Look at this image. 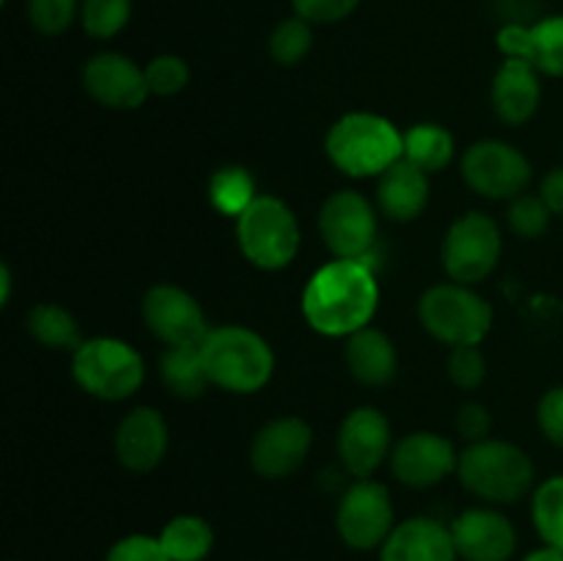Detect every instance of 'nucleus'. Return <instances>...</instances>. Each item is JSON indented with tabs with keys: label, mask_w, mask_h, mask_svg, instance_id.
<instances>
[{
	"label": "nucleus",
	"mask_w": 563,
	"mask_h": 561,
	"mask_svg": "<svg viewBox=\"0 0 563 561\" xmlns=\"http://www.w3.org/2000/svg\"><path fill=\"white\" fill-rule=\"evenodd\" d=\"M300 306L308 328L328 339H350L357 330L368 328L379 308V284L372 262H328L311 275Z\"/></svg>",
	"instance_id": "1"
},
{
	"label": "nucleus",
	"mask_w": 563,
	"mask_h": 561,
	"mask_svg": "<svg viewBox=\"0 0 563 561\" xmlns=\"http://www.w3.org/2000/svg\"><path fill=\"white\" fill-rule=\"evenodd\" d=\"M324 152L341 174L352 179H368L388 170L405 157V132L385 116L355 110L344 113L324 138Z\"/></svg>",
	"instance_id": "2"
},
{
	"label": "nucleus",
	"mask_w": 563,
	"mask_h": 561,
	"mask_svg": "<svg viewBox=\"0 0 563 561\" xmlns=\"http://www.w3.org/2000/svg\"><path fill=\"white\" fill-rule=\"evenodd\" d=\"M209 383L229 394H256L273 380L275 352L264 336L245 324H220L201 344Z\"/></svg>",
	"instance_id": "3"
},
{
	"label": "nucleus",
	"mask_w": 563,
	"mask_h": 561,
	"mask_svg": "<svg viewBox=\"0 0 563 561\" xmlns=\"http://www.w3.org/2000/svg\"><path fill=\"white\" fill-rule=\"evenodd\" d=\"M456 479L476 498L489 504H517L533 490L537 468L528 451L517 443L487 438L467 443L460 454Z\"/></svg>",
	"instance_id": "4"
},
{
	"label": "nucleus",
	"mask_w": 563,
	"mask_h": 561,
	"mask_svg": "<svg viewBox=\"0 0 563 561\" xmlns=\"http://www.w3.org/2000/svg\"><path fill=\"white\" fill-rule=\"evenodd\" d=\"M71 377L88 396L102 402H124L137 394L146 380L141 352L115 336H93L71 352Z\"/></svg>",
	"instance_id": "5"
},
{
	"label": "nucleus",
	"mask_w": 563,
	"mask_h": 561,
	"mask_svg": "<svg viewBox=\"0 0 563 561\" xmlns=\"http://www.w3.org/2000/svg\"><path fill=\"white\" fill-rule=\"evenodd\" d=\"M418 319L432 339L449 346L482 344L495 322L493 306L473 286L434 284L418 300Z\"/></svg>",
	"instance_id": "6"
},
{
	"label": "nucleus",
	"mask_w": 563,
	"mask_h": 561,
	"mask_svg": "<svg viewBox=\"0 0 563 561\" xmlns=\"http://www.w3.org/2000/svg\"><path fill=\"white\" fill-rule=\"evenodd\" d=\"M236 242L253 267L275 273L295 262L302 242L300 223L289 204L264 193L236 218Z\"/></svg>",
	"instance_id": "7"
},
{
	"label": "nucleus",
	"mask_w": 563,
	"mask_h": 561,
	"mask_svg": "<svg viewBox=\"0 0 563 561\" xmlns=\"http://www.w3.org/2000/svg\"><path fill=\"white\" fill-rule=\"evenodd\" d=\"M504 253L500 226L484 212H467L449 226L443 240V270L451 280L465 286L482 284L498 267Z\"/></svg>",
	"instance_id": "8"
},
{
	"label": "nucleus",
	"mask_w": 563,
	"mask_h": 561,
	"mask_svg": "<svg viewBox=\"0 0 563 561\" xmlns=\"http://www.w3.org/2000/svg\"><path fill=\"white\" fill-rule=\"evenodd\" d=\"M462 179L473 193L493 201H511L531 185L533 168L515 143L484 138L471 143L462 154Z\"/></svg>",
	"instance_id": "9"
},
{
	"label": "nucleus",
	"mask_w": 563,
	"mask_h": 561,
	"mask_svg": "<svg viewBox=\"0 0 563 561\" xmlns=\"http://www.w3.org/2000/svg\"><path fill=\"white\" fill-rule=\"evenodd\" d=\"M335 528L352 550H379L396 528L394 498L374 479H357L344 490L335 509Z\"/></svg>",
	"instance_id": "10"
},
{
	"label": "nucleus",
	"mask_w": 563,
	"mask_h": 561,
	"mask_svg": "<svg viewBox=\"0 0 563 561\" xmlns=\"http://www.w3.org/2000/svg\"><path fill=\"white\" fill-rule=\"evenodd\" d=\"M319 234L335 258L368 262L377 242L374 204L357 190H339L319 209Z\"/></svg>",
	"instance_id": "11"
},
{
	"label": "nucleus",
	"mask_w": 563,
	"mask_h": 561,
	"mask_svg": "<svg viewBox=\"0 0 563 561\" xmlns=\"http://www.w3.org/2000/svg\"><path fill=\"white\" fill-rule=\"evenodd\" d=\"M143 322L168 346H201L212 330L201 302L174 284H157L146 292Z\"/></svg>",
	"instance_id": "12"
},
{
	"label": "nucleus",
	"mask_w": 563,
	"mask_h": 561,
	"mask_svg": "<svg viewBox=\"0 0 563 561\" xmlns=\"http://www.w3.org/2000/svg\"><path fill=\"white\" fill-rule=\"evenodd\" d=\"M335 449H339V460L350 476L372 479V473L385 460H390V451H394L390 421L377 407H355L341 421Z\"/></svg>",
	"instance_id": "13"
},
{
	"label": "nucleus",
	"mask_w": 563,
	"mask_h": 561,
	"mask_svg": "<svg viewBox=\"0 0 563 561\" xmlns=\"http://www.w3.org/2000/svg\"><path fill=\"white\" fill-rule=\"evenodd\" d=\"M460 451L449 438L438 432H410L396 440L390 451V471L405 487L427 490L443 482L445 476L456 473Z\"/></svg>",
	"instance_id": "14"
},
{
	"label": "nucleus",
	"mask_w": 563,
	"mask_h": 561,
	"mask_svg": "<svg viewBox=\"0 0 563 561\" xmlns=\"http://www.w3.org/2000/svg\"><path fill=\"white\" fill-rule=\"evenodd\" d=\"M313 429L300 416H280L264 424L251 443V465L262 479H286L306 462Z\"/></svg>",
	"instance_id": "15"
},
{
	"label": "nucleus",
	"mask_w": 563,
	"mask_h": 561,
	"mask_svg": "<svg viewBox=\"0 0 563 561\" xmlns=\"http://www.w3.org/2000/svg\"><path fill=\"white\" fill-rule=\"evenodd\" d=\"M82 88L110 110H135L152 97L143 66L121 53L91 55L82 66Z\"/></svg>",
	"instance_id": "16"
},
{
	"label": "nucleus",
	"mask_w": 563,
	"mask_h": 561,
	"mask_svg": "<svg viewBox=\"0 0 563 561\" xmlns=\"http://www.w3.org/2000/svg\"><path fill=\"white\" fill-rule=\"evenodd\" d=\"M451 534L462 561H511L517 553L515 522L498 509H465L451 522Z\"/></svg>",
	"instance_id": "17"
},
{
	"label": "nucleus",
	"mask_w": 563,
	"mask_h": 561,
	"mask_svg": "<svg viewBox=\"0 0 563 561\" xmlns=\"http://www.w3.org/2000/svg\"><path fill=\"white\" fill-rule=\"evenodd\" d=\"M168 424L154 407H132L113 435L115 457L132 473L154 471L168 454Z\"/></svg>",
	"instance_id": "18"
},
{
	"label": "nucleus",
	"mask_w": 563,
	"mask_h": 561,
	"mask_svg": "<svg viewBox=\"0 0 563 561\" xmlns=\"http://www.w3.org/2000/svg\"><path fill=\"white\" fill-rule=\"evenodd\" d=\"M454 534L434 517H410L396 522L379 548V561H456Z\"/></svg>",
	"instance_id": "19"
},
{
	"label": "nucleus",
	"mask_w": 563,
	"mask_h": 561,
	"mask_svg": "<svg viewBox=\"0 0 563 561\" xmlns=\"http://www.w3.org/2000/svg\"><path fill=\"white\" fill-rule=\"evenodd\" d=\"M542 72L531 61L506 58L493 77V108L504 124L520 127L537 116L539 102H542Z\"/></svg>",
	"instance_id": "20"
},
{
	"label": "nucleus",
	"mask_w": 563,
	"mask_h": 561,
	"mask_svg": "<svg viewBox=\"0 0 563 561\" xmlns=\"http://www.w3.org/2000/svg\"><path fill=\"white\" fill-rule=\"evenodd\" d=\"M429 174L410 160H396L388 170L377 176V207L396 223H410L421 218L429 204Z\"/></svg>",
	"instance_id": "21"
},
{
	"label": "nucleus",
	"mask_w": 563,
	"mask_h": 561,
	"mask_svg": "<svg viewBox=\"0 0 563 561\" xmlns=\"http://www.w3.org/2000/svg\"><path fill=\"white\" fill-rule=\"evenodd\" d=\"M344 361L352 377L368 388H383L399 372V352L388 333L377 328H363L352 333L344 344Z\"/></svg>",
	"instance_id": "22"
},
{
	"label": "nucleus",
	"mask_w": 563,
	"mask_h": 561,
	"mask_svg": "<svg viewBox=\"0 0 563 561\" xmlns=\"http://www.w3.org/2000/svg\"><path fill=\"white\" fill-rule=\"evenodd\" d=\"M159 380L179 399H198L209 388L201 346H168L159 358Z\"/></svg>",
	"instance_id": "23"
},
{
	"label": "nucleus",
	"mask_w": 563,
	"mask_h": 561,
	"mask_svg": "<svg viewBox=\"0 0 563 561\" xmlns=\"http://www.w3.org/2000/svg\"><path fill=\"white\" fill-rule=\"evenodd\" d=\"M456 154L454 135L443 124L421 121L405 132V160L418 165L427 174H440L451 165Z\"/></svg>",
	"instance_id": "24"
},
{
	"label": "nucleus",
	"mask_w": 563,
	"mask_h": 561,
	"mask_svg": "<svg viewBox=\"0 0 563 561\" xmlns=\"http://www.w3.org/2000/svg\"><path fill=\"white\" fill-rule=\"evenodd\" d=\"M159 542L170 561H203L214 548V531L203 517L176 515L159 531Z\"/></svg>",
	"instance_id": "25"
},
{
	"label": "nucleus",
	"mask_w": 563,
	"mask_h": 561,
	"mask_svg": "<svg viewBox=\"0 0 563 561\" xmlns=\"http://www.w3.org/2000/svg\"><path fill=\"white\" fill-rule=\"evenodd\" d=\"M27 333L49 350H71L82 344L80 324L58 302H36L27 311Z\"/></svg>",
	"instance_id": "26"
},
{
	"label": "nucleus",
	"mask_w": 563,
	"mask_h": 561,
	"mask_svg": "<svg viewBox=\"0 0 563 561\" xmlns=\"http://www.w3.org/2000/svg\"><path fill=\"white\" fill-rule=\"evenodd\" d=\"M256 198V179L242 165H223L209 179V204L225 218L236 220Z\"/></svg>",
	"instance_id": "27"
},
{
	"label": "nucleus",
	"mask_w": 563,
	"mask_h": 561,
	"mask_svg": "<svg viewBox=\"0 0 563 561\" xmlns=\"http://www.w3.org/2000/svg\"><path fill=\"white\" fill-rule=\"evenodd\" d=\"M531 517L542 542L563 550V476H550L533 490Z\"/></svg>",
	"instance_id": "28"
},
{
	"label": "nucleus",
	"mask_w": 563,
	"mask_h": 561,
	"mask_svg": "<svg viewBox=\"0 0 563 561\" xmlns=\"http://www.w3.org/2000/svg\"><path fill=\"white\" fill-rule=\"evenodd\" d=\"M313 47V31L311 22H306L302 16H286L269 33L267 50L273 55L275 64L280 66H295L311 53Z\"/></svg>",
	"instance_id": "29"
},
{
	"label": "nucleus",
	"mask_w": 563,
	"mask_h": 561,
	"mask_svg": "<svg viewBox=\"0 0 563 561\" xmlns=\"http://www.w3.org/2000/svg\"><path fill=\"white\" fill-rule=\"evenodd\" d=\"M132 16V0H80V25L91 38L119 36Z\"/></svg>",
	"instance_id": "30"
},
{
	"label": "nucleus",
	"mask_w": 563,
	"mask_h": 561,
	"mask_svg": "<svg viewBox=\"0 0 563 561\" xmlns=\"http://www.w3.org/2000/svg\"><path fill=\"white\" fill-rule=\"evenodd\" d=\"M533 66L542 75L563 77V14L544 16L531 25Z\"/></svg>",
	"instance_id": "31"
},
{
	"label": "nucleus",
	"mask_w": 563,
	"mask_h": 561,
	"mask_svg": "<svg viewBox=\"0 0 563 561\" xmlns=\"http://www.w3.org/2000/svg\"><path fill=\"white\" fill-rule=\"evenodd\" d=\"M146 86L148 94L154 97H174V94L185 91L187 82H190V66H187L185 58L174 53L154 55L146 66Z\"/></svg>",
	"instance_id": "32"
},
{
	"label": "nucleus",
	"mask_w": 563,
	"mask_h": 561,
	"mask_svg": "<svg viewBox=\"0 0 563 561\" xmlns=\"http://www.w3.org/2000/svg\"><path fill=\"white\" fill-rule=\"evenodd\" d=\"M506 218H509V229L515 231L517 237H522V240H539V237L548 231L553 212H550L548 204L542 201V196L522 193V196L511 198L509 215H506Z\"/></svg>",
	"instance_id": "33"
},
{
	"label": "nucleus",
	"mask_w": 563,
	"mask_h": 561,
	"mask_svg": "<svg viewBox=\"0 0 563 561\" xmlns=\"http://www.w3.org/2000/svg\"><path fill=\"white\" fill-rule=\"evenodd\" d=\"M80 16V0H27V20L42 36H58L69 31Z\"/></svg>",
	"instance_id": "34"
},
{
	"label": "nucleus",
	"mask_w": 563,
	"mask_h": 561,
	"mask_svg": "<svg viewBox=\"0 0 563 561\" xmlns=\"http://www.w3.org/2000/svg\"><path fill=\"white\" fill-rule=\"evenodd\" d=\"M449 377L462 391H476L487 380V358L478 350V344L451 346Z\"/></svg>",
	"instance_id": "35"
},
{
	"label": "nucleus",
	"mask_w": 563,
	"mask_h": 561,
	"mask_svg": "<svg viewBox=\"0 0 563 561\" xmlns=\"http://www.w3.org/2000/svg\"><path fill=\"white\" fill-rule=\"evenodd\" d=\"M104 561H170L165 553L159 537H148V534H130L121 537L119 542L110 544L104 553Z\"/></svg>",
	"instance_id": "36"
},
{
	"label": "nucleus",
	"mask_w": 563,
	"mask_h": 561,
	"mask_svg": "<svg viewBox=\"0 0 563 561\" xmlns=\"http://www.w3.org/2000/svg\"><path fill=\"white\" fill-rule=\"evenodd\" d=\"M361 6V0H291V9L311 25H333L346 20Z\"/></svg>",
	"instance_id": "37"
},
{
	"label": "nucleus",
	"mask_w": 563,
	"mask_h": 561,
	"mask_svg": "<svg viewBox=\"0 0 563 561\" xmlns=\"http://www.w3.org/2000/svg\"><path fill=\"white\" fill-rule=\"evenodd\" d=\"M537 421L544 438L563 449V385H555L539 399Z\"/></svg>",
	"instance_id": "38"
},
{
	"label": "nucleus",
	"mask_w": 563,
	"mask_h": 561,
	"mask_svg": "<svg viewBox=\"0 0 563 561\" xmlns=\"http://www.w3.org/2000/svg\"><path fill=\"white\" fill-rule=\"evenodd\" d=\"M495 42H498L504 58H520L533 64V33L531 25H526V22H504Z\"/></svg>",
	"instance_id": "39"
},
{
	"label": "nucleus",
	"mask_w": 563,
	"mask_h": 561,
	"mask_svg": "<svg viewBox=\"0 0 563 561\" xmlns=\"http://www.w3.org/2000/svg\"><path fill=\"white\" fill-rule=\"evenodd\" d=\"M456 432L467 440V443H478V440H487L493 432V416L484 405L478 402H467L456 413Z\"/></svg>",
	"instance_id": "40"
},
{
	"label": "nucleus",
	"mask_w": 563,
	"mask_h": 561,
	"mask_svg": "<svg viewBox=\"0 0 563 561\" xmlns=\"http://www.w3.org/2000/svg\"><path fill=\"white\" fill-rule=\"evenodd\" d=\"M539 196L548 204L550 212L563 215V165L544 174L542 185H539Z\"/></svg>",
	"instance_id": "41"
},
{
	"label": "nucleus",
	"mask_w": 563,
	"mask_h": 561,
	"mask_svg": "<svg viewBox=\"0 0 563 561\" xmlns=\"http://www.w3.org/2000/svg\"><path fill=\"white\" fill-rule=\"evenodd\" d=\"M498 3L500 16L506 22H526V25H533V16L539 11V0H495Z\"/></svg>",
	"instance_id": "42"
},
{
	"label": "nucleus",
	"mask_w": 563,
	"mask_h": 561,
	"mask_svg": "<svg viewBox=\"0 0 563 561\" xmlns=\"http://www.w3.org/2000/svg\"><path fill=\"white\" fill-rule=\"evenodd\" d=\"M522 561H563V550L544 544V548L531 550V553H528Z\"/></svg>",
	"instance_id": "43"
},
{
	"label": "nucleus",
	"mask_w": 563,
	"mask_h": 561,
	"mask_svg": "<svg viewBox=\"0 0 563 561\" xmlns=\"http://www.w3.org/2000/svg\"><path fill=\"white\" fill-rule=\"evenodd\" d=\"M9 295H11V273L3 264V267H0V306L9 302Z\"/></svg>",
	"instance_id": "44"
}]
</instances>
